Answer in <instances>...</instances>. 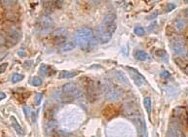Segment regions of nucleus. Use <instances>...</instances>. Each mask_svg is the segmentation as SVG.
I'll return each mask as SVG.
<instances>
[{"label":"nucleus","instance_id":"1","mask_svg":"<svg viewBox=\"0 0 188 137\" xmlns=\"http://www.w3.org/2000/svg\"><path fill=\"white\" fill-rule=\"evenodd\" d=\"M98 39L95 38V34L91 28L89 27H82L78 29L75 33V44L80 47L82 50L88 51L92 49L94 46L97 45Z\"/></svg>","mask_w":188,"mask_h":137},{"label":"nucleus","instance_id":"2","mask_svg":"<svg viewBox=\"0 0 188 137\" xmlns=\"http://www.w3.org/2000/svg\"><path fill=\"white\" fill-rule=\"evenodd\" d=\"M116 30V22L112 24H107L101 22L98 26L97 30V39L100 43L106 44L108 43L112 38V35L114 31Z\"/></svg>","mask_w":188,"mask_h":137},{"label":"nucleus","instance_id":"3","mask_svg":"<svg viewBox=\"0 0 188 137\" xmlns=\"http://www.w3.org/2000/svg\"><path fill=\"white\" fill-rule=\"evenodd\" d=\"M101 91L105 94L106 99L109 101H115L117 99H119L120 95L122 94V91L119 89L116 85H114L113 83L107 81L105 84L102 85Z\"/></svg>","mask_w":188,"mask_h":137},{"label":"nucleus","instance_id":"4","mask_svg":"<svg viewBox=\"0 0 188 137\" xmlns=\"http://www.w3.org/2000/svg\"><path fill=\"white\" fill-rule=\"evenodd\" d=\"M53 26H54L53 19L49 16L44 15V16H41L37 19L36 29L39 34H41V35H46V34L50 33V31L53 28Z\"/></svg>","mask_w":188,"mask_h":137},{"label":"nucleus","instance_id":"5","mask_svg":"<svg viewBox=\"0 0 188 137\" xmlns=\"http://www.w3.org/2000/svg\"><path fill=\"white\" fill-rule=\"evenodd\" d=\"M172 123H176L179 126L188 125V112L184 107H176L172 111Z\"/></svg>","mask_w":188,"mask_h":137},{"label":"nucleus","instance_id":"6","mask_svg":"<svg viewBox=\"0 0 188 137\" xmlns=\"http://www.w3.org/2000/svg\"><path fill=\"white\" fill-rule=\"evenodd\" d=\"M101 87H100V83L97 81H89L86 86V97L90 102H95L98 95H100Z\"/></svg>","mask_w":188,"mask_h":137},{"label":"nucleus","instance_id":"7","mask_svg":"<svg viewBox=\"0 0 188 137\" xmlns=\"http://www.w3.org/2000/svg\"><path fill=\"white\" fill-rule=\"evenodd\" d=\"M79 89L78 86L74 83H67L62 87V100L63 101H72L74 97L78 95Z\"/></svg>","mask_w":188,"mask_h":137},{"label":"nucleus","instance_id":"8","mask_svg":"<svg viewBox=\"0 0 188 137\" xmlns=\"http://www.w3.org/2000/svg\"><path fill=\"white\" fill-rule=\"evenodd\" d=\"M172 48L174 50V53L176 55H179L183 57L186 55L187 53V48H186V42L184 41V39H182L180 37L175 38L172 42Z\"/></svg>","mask_w":188,"mask_h":137},{"label":"nucleus","instance_id":"9","mask_svg":"<svg viewBox=\"0 0 188 137\" xmlns=\"http://www.w3.org/2000/svg\"><path fill=\"white\" fill-rule=\"evenodd\" d=\"M67 30L66 28H58L52 34V40L54 44L57 46H62L66 42L67 38Z\"/></svg>","mask_w":188,"mask_h":137},{"label":"nucleus","instance_id":"10","mask_svg":"<svg viewBox=\"0 0 188 137\" xmlns=\"http://www.w3.org/2000/svg\"><path fill=\"white\" fill-rule=\"evenodd\" d=\"M126 70L128 71L129 75L131 76V78L133 80V83L137 86V87H141L143 85L146 84V80L145 78L143 77L140 72H138L137 69L135 68H132V67H129L127 66L126 67Z\"/></svg>","mask_w":188,"mask_h":137},{"label":"nucleus","instance_id":"11","mask_svg":"<svg viewBox=\"0 0 188 137\" xmlns=\"http://www.w3.org/2000/svg\"><path fill=\"white\" fill-rule=\"evenodd\" d=\"M21 39V33L18 30H11L7 34L6 38L4 39V44L6 47H12L15 44L18 43V41Z\"/></svg>","mask_w":188,"mask_h":137},{"label":"nucleus","instance_id":"12","mask_svg":"<svg viewBox=\"0 0 188 137\" xmlns=\"http://www.w3.org/2000/svg\"><path fill=\"white\" fill-rule=\"evenodd\" d=\"M166 137H183V132L181 130V126L176 123L171 122L166 133Z\"/></svg>","mask_w":188,"mask_h":137},{"label":"nucleus","instance_id":"13","mask_svg":"<svg viewBox=\"0 0 188 137\" xmlns=\"http://www.w3.org/2000/svg\"><path fill=\"white\" fill-rule=\"evenodd\" d=\"M10 120H11L12 126L14 128L15 131H16V132H17V134L20 135V136H23V135L24 134V131H23V128L21 126V125L19 124V122L17 121V119L15 118L14 116H11V117H10Z\"/></svg>","mask_w":188,"mask_h":137},{"label":"nucleus","instance_id":"14","mask_svg":"<svg viewBox=\"0 0 188 137\" xmlns=\"http://www.w3.org/2000/svg\"><path fill=\"white\" fill-rule=\"evenodd\" d=\"M135 57L137 60H140V61H148L150 60V57L149 55L144 52V51H141V50H137L135 52Z\"/></svg>","mask_w":188,"mask_h":137},{"label":"nucleus","instance_id":"15","mask_svg":"<svg viewBox=\"0 0 188 137\" xmlns=\"http://www.w3.org/2000/svg\"><path fill=\"white\" fill-rule=\"evenodd\" d=\"M58 125V123L56 121H49L48 124L46 125V134L48 135H51L52 133L55 132L56 128Z\"/></svg>","mask_w":188,"mask_h":137},{"label":"nucleus","instance_id":"16","mask_svg":"<svg viewBox=\"0 0 188 137\" xmlns=\"http://www.w3.org/2000/svg\"><path fill=\"white\" fill-rule=\"evenodd\" d=\"M75 46H76L75 42H66L62 46H61V50L62 52H69L73 50Z\"/></svg>","mask_w":188,"mask_h":137},{"label":"nucleus","instance_id":"17","mask_svg":"<svg viewBox=\"0 0 188 137\" xmlns=\"http://www.w3.org/2000/svg\"><path fill=\"white\" fill-rule=\"evenodd\" d=\"M77 75L76 72H70V71H61L59 74L60 79H67V78H73Z\"/></svg>","mask_w":188,"mask_h":137},{"label":"nucleus","instance_id":"18","mask_svg":"<svg viewBox=\"0 0 188 137\" xmlns=\"http://www.w3.org/2000/svg\"><path fill=\"white\" fill-rule=\"evenodd\" d=\"M185 26V22L182 19H176L174 22V27L176 29L177 31H181Z\"/></svg>","mask_w":188,"mask_h":137},{"label":"nucleus","instance_id":"19","mask_svg":"<svg viewBox=\"0 0 188 137\" xmlns=\"http://www.w3.org/2000/svg\"><path fill=\"white\" fill-rule=\"evenodd\" d=\"M143 104H144L147 114L150 115L151 114V99H150V97H145V98L143 99Z\"/></svg>","mask_w":188,"mask_h":137},{"label":"nucleus","instance_id":"20","mask_svg":"<svg viewBox=\"0 0 188 137\" xmlns=\"http://www.w3.org/2000/svg\"><path fill=\"white\" fill-rule=\"evenodd\" d=\"M42 79L39 77H33L30 79V81H29V84H30L31 86L33 87H39L42 85Z\"/></svg>","mask_w":188,"mask_h":137},{"label":"nucleus","instance_id":"21","mask_svg":"<svg viewBox=\"0 0 188 137\" xmlns=\"http://www.w3.org/2000/svg\"><path fill=\"white\" fill-rule=\"evenodd\" d=\"M23 79V76L22 74H19V73H15V74L12 76V82L13 83H18L21 82Z\"/></svg>","mask_w":188,"mask_h":137},{"label":"nucleus","instance_id":"22","mask_svg":"<svg viewBox=\"0 0 188 137\" xmlns=\"http://www.w3.org/2000/svg\"><path fill=\"white\" fill-rule=\"evenodd\" d=\"M115 77L117 78L118 80H121V82H123V83H125V84H128V82H127V79H126V77L123 75V73H121V72H119V71H116L115 72Z\"/></svg>","mask_w":188,"mask_h":137},{"label":"nucleus","instance_id":"23","mask_svg":"<svg viewBox=\"0 0 188 137\" xmlns=\"http://www.w3.org/2000/svg\"><path fill=\"white\" fill-rule=\"evenodd\" d=\"M39 73L41 74V76L45 77L48 73V66L46 64H42L40 66V68H39Z\"/></svg>","mask_w":188,"mask_h":137},{"label":"nucleus","instance_id":"24","mask_svg":"<svg viewBox=\"0 0 188 137\" xmlns=\"http://www.w3.org/2000/svg\"><path fill=\"white\" fill-rule=\"evenodd\" d=\"M135 33L138 36H142V35H144L145 30L142 26H136L135 27Z\"/></svg>","mask_w":188,"mask_h":137},{"label":"nucleus","instance_id":"25","mask_svg":"<svg viewBox=\"0 0 188 137\" xmlns=\"http://www.w3.org/2000/svg\"><path fill=\"white\" fill-rule=\"evenodd\" d=\"M155 55L158 57H165L167 56V52L165 50H163V49H158V50L155 52Z\"/></svg>","mask_w":188,"mask_h":137},{"label":"nucleus","instance_id":"26","mask_svg":"<svg viewBox=\"0 0 188 137\" xmlns=\"http://www.w3.org/2000/svg\"><path fill=\"white\" fill-rule=\"evenodd\" d=\"M42 94H35V97H34V103H35V105H40L41 101H42Z\"/></svg>","mask_w":188,"mask_h":137},{"label":"nucleus","instance_id":"27","mask_svg":"<svg viewBox=\"0 0 188 137\" xmlns=\"http://www.w3.org/2000/svg\"><path fill=\"white\" fill-rule=\"evenodd\" d=\"M176 8V5L175 4H172V3H168L167 4V6L165 8L166 10V12H171L172 9H175Z\"/></svg>","mask_w":188,"mask_h":137},{"label":"nucleus","instance_id":"28","mask_svg":"<svg viewBox=\"0 0 188 137\" xmlns=\"http://www.w3.org/2000/svg\"><path fill=\"white\" fill-rule=\"evenodd\" d=\"M170 76H171L170 72H169V71H167V70L162 71V73H161V77H162V78H164V79H167V78H170Z\"/></svg>","mask_w":188,"mask_h":137},{"label":"nucleus","instance_id":"29","mask_svg":"<svg viewBox=\"0 0 188 137\" xmlns=\"http://www.w3.org/2000/svg\"><path fill=\"white\" fill-rule=\"evenodd\" d=\"M7 66H8V63H7V62H5V63H2V64L0 65V74H1V73H3V72H4L5 70H6Z\"/></svg>","mask_w":188,"mask_h":137},{"label":"nucleus","instance_id":"30","mask_svg":"<svg viewBox=\"0 0 188 137\" xmlns=\"http://www.w3.org/2000/svg\"><path fill=\"white\" fill-rule=\"evenodd\" d=\"M37 120V111H33L31 113V121L33 123H35Z\"/></svg>","mask_w":188,"mask_h":137},{"label":"nucleus","instance_id":"31","mask_svg":"<svg viewBox=\"0 0 188 137\" xmlns=\"http://www.w3.org/2000/svg\"><path fill=\"white\" fill-rule=\"evenodd\" d=\"M23 112H24V114H26V116L28 117V116H29V112H30V109H29V107L24 106V107H23Z\"/></svg>","mask_w":188,"mask_h":137},{"label":"nucleus","instance_id":"32","mask_svg":"<svg viewBox=\"0 0 188 137\" xmlns=\"http://www.w3.org/2000/svg\"><path fill=\"white\" fill-rule=\"evenodd\" d=\"M18 55H19V56H21V57H24V56L27 55V53H26V52H22L21 50H20V51L18 52Z\"/></svg>","mask_w":188,"mask_h":137},{"label":"nucleus","instance_id":"33","mask_svg":"<svg viewBox=\"0 0 188 137\" xmlns=\"http://www.w3.org/2000/svg\"><path fill=\"white\" fill-rule=\"evenodd\" d=\"M5 97H6V94H5L4 92H0V101H1L2 99H4Z\"/></svg>","mask_w":188,"mask_h":137},{"label":"nucleus","instance_id":"34","mask_svg":"<svg viewBox=\"0 0 188 137\" xmlns=\"http://www.w3.org/2000/svg\"><path fill=\"white\" fill-rule=\"evenodd\" d=\"M185 16H186V18L188 19V8L185 10Z\"/></svg>","mask_w":188,"mask_h":137},{"label":"nucleus","instance_id":"35","mask_svg":"<svg viewBox=\"0 0 188 137\" xmlns=\"http://www.w3.org/2000/svg\"><path fill=\"white\" fill-rule=\"evenodd\" d=\"M185 91H186V94H188V89H186V90H185Z\"/></svg>","mask_w":188,"mask_h":137}]
</instances>
